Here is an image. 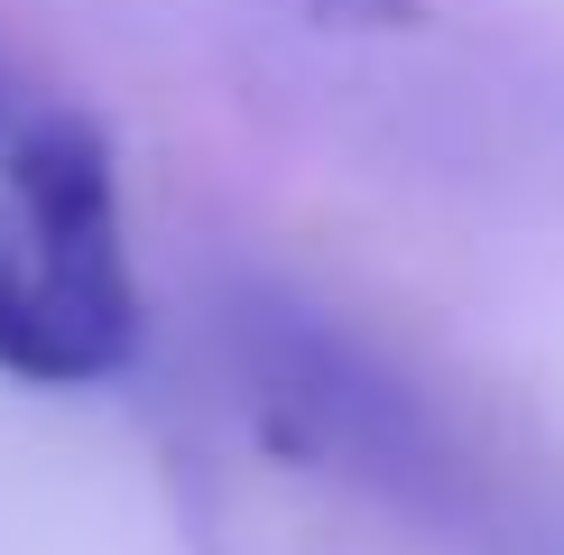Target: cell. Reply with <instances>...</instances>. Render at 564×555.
<instances>
[{
  "mask_svg": "<svg viewBox=\"0 0 564 555\" xmlns=\"http://www.w3.org/2000/svg\"><path fill=\"white\" fill-rule=\"evenodd\" d=\"M139 352V287L121 250V185L102 130L56 111L0 167V370L29 389L121 380Z\"/></svg>",
  "mask_w": 564,
  "mask_h": 555,
  "instance_id": "1",
  "label": "cell"
},
{
  "mask_svg": "<svg viewBox=\"0 0 564 555\" xmlns=\"http://www.w3.org/2000/svg\"><path fill=\"white\" fill-rule=\"evenodd\" d=\"M223 361L241 399L260 407V426L305 463H334L389 500H444L454 445H444L435 407L315 296L278 287V278H223Z\"/></svg>",
  "mask_w": 564,
  "mask_h": 555,
  "instance_id": "2",
  "label": "cell"
}]
</instances>
